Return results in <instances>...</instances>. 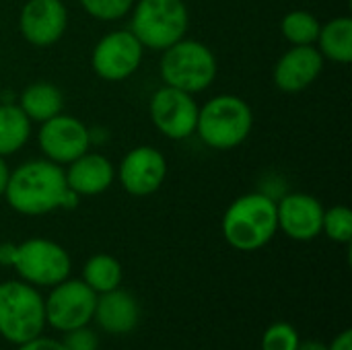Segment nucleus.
I'll list each match as a JSON object with an SVG mask.
<instances>
[{"instance_id":"nucleus-1","label":"nucleus","mask_w":352,"mask_h":350,"mask_svg":"<svg viewBox=\"0 0 352 350\" xmlns=\"http://www.w3.org/2000/svg\"><path fill=\"white\" fill-rule=\"evenodd\" d=\"M2 198L23 217H43L78 204V196L66 184L64 167L45 157L29 159L16 169H10Z\"/></svg>"},{"instance_id":"nucleus-2","label":"nucleus","mask_w":352,"mask_h":350,"mask_svg":"<svg viewBox=\"0 0 352 350\" xmlns=\"http://www.w3.org/2000/svg\"><path fill=\"white\" fill-rule=\"evenodd\" d=\"M221 231L225 241L237 252H258L278 233L276 200L266 192H250L235 198L223 219Z\"/></svg>"},{"instance_id":"nucleus-3","label":"nucleus","mask_w":352,"mask_h":350,"mask_svg":"<svg viewBox=\"0 0 352 350\" xmlns=\"http://www.w3.org/2000/svg\"><path fill=\"white\" fill-rule=\"evenodd\" d=\"M252 130L254 109L239 95H214L198 109L196 134L212 151H233L241 146Z\"/></svg>"},{"instance_id":"nucleus-4","label":"nucleus","mask_w":352,"mask_h":350,"mask_svg":"<svg viewBox=\"0 0 352 350\" xmlns=\"http://www.w3.org/2000/svg\"><path fill=\"white\" fill-rule=\"evenodd\" d=\"M159 72L163 85L198 95L217 80L219 62L206 43L184 37L161 52Z\"/></svg>"},{"instance_id":"nucleus-5","label":"nucleus","mask_w":352,"mask_h":350,"mask_svg":"<svg viewBox=\"0 0 352 350\" xmlns=\"http://www.w3.org/2000/svg\"><path fill=\"white\" fill-rule=\"evenodd\" d=\"M128 29L144 50L163 52L188 35V4L186 0H136L130 10Z\"/></svg>"},{"instance_id":"nucleus-6","label":"nucleus","mask_w":352,"mask_h":350,"mask_svg":"<svg viewBox=\"0 0 352 350\" xmlns=\"http://www.w3.org/2000/svg\"><path fill=\"white\" fill-rule=\"evenodd\" d=\"M45 305L37 287L25 281L0 283V336L10 344H23L41 336Z\"/></svg>"},{"instance_id":"nucleus-7","label":"nucleus","mask_w":352,"mask_h":350,"mask_svg":"<svg viewBox=\"0 0 352 350\" xmlns=\"http://www.w3.org/2000/svg\"><path fill=\"white\" fill-rule=\"evenodd\" d=\"M21 281L33 287H54L70 276V254L56 241L45 237H31L16 243L12 266Z\"/></svg>"},{"instance_id":"nucleus-8","label":"nucleus","mask_w":352,"mask_h":350,"mask_svg":"<svg viewBox=\"0 0 352 350\" xmlns=\"http://www.w3.org/2000/svg\"><path fill=\"white\" fill-rule=\"evenodd\" d=\"M45 324L58 332H70L74 328L89 326L97 305V293L82 278H64L54 285L43 299Z\"/></svg>"},{"instance_id":"nucleus-9","label":"nucleus","mask_w":352,"mask_h":350,"mask_svg":"<svg viewBox=\"0 0 352 350\" xmlns=\"http://www.w3.org/2000/svg\"><path fill=\"white\" fill-rule=\"evenodd\" d=\"M144 60V45L130 29L105 33L91 52L93 72L107 83H122L136 74Z\"/></svg>"},{"instance_id":"nucleus-10","label":"nucleus","mask_w":352,"mask_h":350,"mask_svg":"<svg viewBox=\"0 0 352 350\" xmlns=\"http://www.w3.org/2000/svg\"><path fill=\"white\" fill-rule=\"evenodd\" d=\"M198 109L194 95L167 85L159 87L148 101L153 126L169 140H186L196 134Z\"/></svg>"},{"instance_id":"nucleus-11","label":"nucleus","mask_w":352,"mask_h":350,"mask_svg":"<svg viewBox=\"0 0 352 350\" xmlns=\"http://www.w3.org/2000/svg\"><path fill=\"white\" fill-rule=\"evenodd\" d=\"M93 134L87 124L74 116L58 113L43 124H39L37 144L45 159L66 167L76 157L91 149Z\"/></svg>"},{"instance_id":"nucleus-12","label":"nucleus","mask_w":352,"mask_h":350,"mask_svg":"<svg viewBox=\"0 0 352 350\" xmlns=\"http://www.w3.org/2000/svg\"><path fill=\"white\" fill-rule=\"evenodd\" d=\"M167 159L157 146L140 144L124 155L116 167V177L130 196L146 198L161 190L167 177Z\"/></svg>"},{"instance_id":"nucleus-13","label":"nucleus","mask_w":352,"mask_h":350,"mask_svg":"<svg viewBox=\"0 0 352 350\" xmlns=\"http://www.w3.org/2000/svg\"><path fill=\"white\" fill-rule=\"evenodd\" d=\"M68 29V8L62 0H27L19 12V31L33 47L58 43Z\"/></svg>"},{"instance_id":"nucleus-14","label":"nucleus","mask_w":352,"mask_h":350,"mask_svg":"<svg viewBox=\"0 0 352 350\" xmlns=\"http://www.w3.org/2000/svg\"><path fill=\"white\" fill-rule=\"evenodd\" d=\"M278 231L293 241H311L322 235L324 204L305 192H291L276 202Z\"/></svg>"},{"instance_id":"nucleus-15","label":"nucleus","mask_w":352,"mask_h":350,"mask_svg":"<svg viewBox=\"0 0 352 350\" xmlns=\"http://www.w3.org/2000/svg\"><path fill=\"white\" fill-rule=\"evenodd\" d=\"M324 64L326 60L316 45H291L276 60L272 80L283 93H301L320 78Z\"/></svg>"},{"instance_id":"nucleus-16","label":"nucleus","mask_w":352,"mask_h":350,"mask_svg":"<svg viewBox=\"0 0 352 350\" xmlns=\"http://www.w3.org/2000/svg\"><path fill=\"white\" fill-rule=\"evenodd\" d=\"M66 184L70 192L78 198L82 196H99L107 192L116 182V165L101 153H93L91 149L76 157L72 163L64 167Z\"/></svg>"},{"instance_id":"nucleus-17","label":"nucleus","mask_w":352,"mask_h":350,"mask_svg":"<svg viewBox=\"0 0 352 350\" xmlns=\"http://www.w3.org/2000/svg\"><path fill=\"white\" fill-rule=\"evenodd\" d=\"M93 320L107 334H130L140 322V305L128 291L118 287L109 293L97 295Z\"/></svg>"},{"instance_id":"nucleus-18","label":"nucleus","mask_w":352,"mask_h":350,"mask_svg":"<svg viewBox=\"0 0 352 350\" xmlns=\"http://www.w3.org/2000/svg\"><path fill=\"white\" fill-rule=\"evenodd\" d=\"M16 105L25 111L31 124H43L64 111V95L54 83L35 80L23 89Z\"/></svg>"},{"instance_id":"nucleus-19","label":"nucleus","mask_w":352,"mask_h":350,"mask_svg":"<svg viewBox=\"0 0 352 350\" xmlns=\"http://www.w3.org/2000/svg\"><path fill=\"white\" fill-rule=\"evenodd\" d=\"M316 47L334 64H351L352 62V19L349 14L334 17L320 27V35Z\"/></svg>"},{"instance_id":"nucleus-20","label":"nucleus","mask_w":352,"mask_h":350,"mask_svg":"<svg viewBox=\"0 0 352 350\" xmlns=\"http://www.w3.org/2000/svg\"><path fill=\"white\" fill-rule=\"evenodd\" d=\"M33 124L16 103H0V157L19 153L31 138Z\"/></svg>"},{"instance_id":"nucleus-21","label":"nucleus","mask_w":352,"mask_h":350,"mask_svg":"<svg viewBox=\"0 0 352 350\" xmlns=\"http://www.w3.org/2000/svg\"><path fill=\"white\" fill-rule=\"evenodd\" d=\"M124 270L118 258L109 254H95L82 266V281L97 293H109L122 287Z\"/></svg>"},{"instance_id":"nucleus-22","label":"nucleus","mask_w":352,"mask_h":350,"mask_svg":"<svg viewBox=\"0 0 352 350\" xmlns=\"http://www.w3.org/2000/svg\"><path fill=\"white\" fill-rule=\"evenodd\" d=\"M320 27V19L305 8H295L280 19V33L291 45H316Z\"/></svg>"},{"instance_id":"nucleus-23","label":"nucleus","mask_w":352,"mask_h":350,"mask_svg":"<svg viewBox=\"0 0 352 350\" xmlns=\"http://www.w3.org/2000/svg\"><path fill=\"white\" fill-rule=\"evenodd\" d=\"M322 233L334 241L349 245L352 241V210L344 204H336L330 208H324L322 219Z\"/></svg>"},{"instance_id":"nucleus-24","label":"nucleus","mask_w":352,"mask_h":350,"mask_svg":"<svg viewBox=\"0 0 352 350\" xmlns=\"http://www.w3.org/2000/svg\"><path fill=\"white\" fill-rule=\"evenodd\" d=\"M82 10L95 21L113 23L130 14L136 0H78Z\"/></svg>"},{"instance_id":"nucleus-25","label":"nucleus","mask_w":352,"mask_h":350,"mask_svg":"<svg viewBox=\"0 0 352 350\" xmlns=\"http://www.w3.org/2000/svg\"><path fill=\"white\" fill-rule=\"evenodd\" d=\"M301 342L297 330L287 322H276L266 328L262 336V350H297Z\"/></svg>"},{"instance_id":"nucleus-26","label":"nucleus","mask_w":352,"mask_h":350,"mask_svg":"<svg viewBox=\"0 0 352 350\" xmlns=\"http://www.w3.org/2000/svg\"><path fill=\"white\" fill-rule=\"evenodd\" d=\"M62 344L66 350H97L99 349V336L89 326H82V328L64 332Z\"/></svg>"},{"instance_id":"nucleus-27","label":"nucleus","mask_w":352,"mask_h":350,"mask_svg":"<svg viewBox=\"0 0 352 350\" xmlns=\"http://www.w3.org/2000/svg\"><path fill=\"white\" fill-rule=\"evenodd\" d=\"M16 350H66L62 340H54V338H45V336H37L29 342L19 344Z\"/></svg>"},{"instance_id":"nucleus-28","label":"nucleus","mask_w":352,"mask_h":350,"mask_svg":"<svg viewBox=\"0 0 352 350\" xmlns=\"http://www.w3.org/2000/svg\"><path fill=\"white\" fill-rule=\"evenodd\" d=\"M328 350H352V330L340 332V334L328 344Z\"/></svg>"},{"instance_id":"nucleus-29","label":"nucleus","mask_w":352,"mask_h":350,"mask_svg":"<svg viewBox=\"0 0 352 350\" xmlns=\"http://www.w3.org/2000/svg\"><path fill=\"white\" fill-rule=\"evenodd\" d=\"M14 250H16V243H0V266H12V260H14Z\"/></svg>"},{"instance_id":"nucleus-30","label":"nucleus","mask_w":352,"mask_h":350,"mask_svg":"<svg viewBox=\"0 0 352 350\" xmlns=\"http://www.w3.org/2000/svg\"><path fill=\"white\" fill-rule=\"evenodd\" d=\"M8 177H10V167H8L6 159H4V157H0V198L4 196V190H6Z\"/></svg>"},{"instance_id":"nucleus-31","label":"nucleus","mask_w":352,"mask_h":350,"mask_svg":"<svg viewBox=\"0 0 352 350\" xmlns=\"http://www.w3.org/2000/svg\"><path fill=\"white\" fill-rule=\"evenodd\" d=\"M297 350H328V344H324L320 340H301Z\"/></svg>"}]
</instances>
